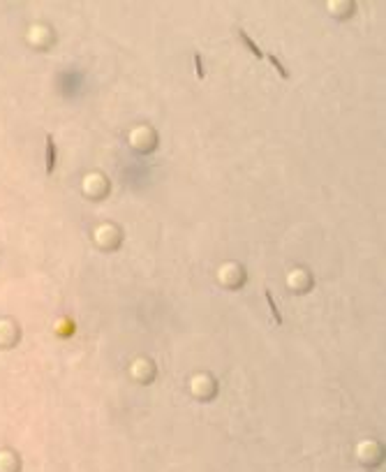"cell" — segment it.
Segmentation results:
<instances>
[{"instance_id": "cell-1", "label": "cell", "mask_w": 386, "mask_h": 472, "mask_svg": "<svg viewBox=\"0 0 386 472\" xmlns=\"http://www.w3.org/2000/svg\"><path fill=\"white\" fill-rule=\"evenodd\" d=\"M56 141H53V137H46V174H51L53 169H56Z\"/></svg>"}, {"instance_id": "cell-2", "label": "cell", "mask_w": 386, "mask_h": 472, "mask_svg": "<svg viewBox=\"0 0 386 472\" xmlns=\"http://www.w3.org/2000/svg\"><path fill=\"white\" fill-rule=\"evenodd\" d=\"M268 60H271V65L280 72V77H282V79H289V72H287L285 67H282V63H280V58H278V56H273V53H271V56H268Z\"/></svg>"}, {"instance_id": "cell-3", "label": "cell", "mask_w": 386, "mask_h": 472, "mask_svg": "<svg viewBox=\"0 0 386 472\" xmlns=\"http://www.w3.org/2000/svg\"><path fill=\"white\" fill-rule=\"evenodd\" d=\"M241 39H243V42H245V44H247V49H250V51H252L257 58H261V56H264V53H261V49H259V46L254 44L252 39L247 37V35H245V32H243V30H241Z\"/></svg>"}, {"instance_id": "cell-4", "label": "cell", "mask_w": 386, "mask_h": 472, "mask_svg": "<svg viewBox=\"0 0 386 472\" xmlns=\"http://www.w3.org/2000/svg\"><path fill=\"white\" fill-rule=\"evenodd\" d=\"M194 65H196V74H199V79L206 77V72H203V65H201V53H194Z\"/></svg>"}]
</instances>
